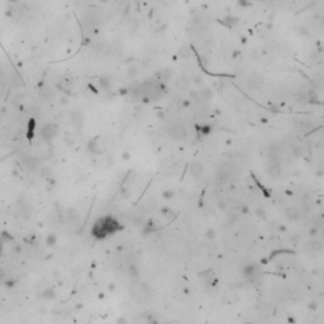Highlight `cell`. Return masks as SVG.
<instances>
[{
  "mask_svg": "<svg viewBox=\"0 0 324 324\" xmlns=\"http://www.w3.org/2000/svg\"><path fill=\"white\" fill-rule=\"evenodd\" d=\"M101 2H108V0H101Z\"/></svg>",
  "mask_w": 324,
  "mask_h": 324,
  "instance_id": "cell-6",
  "label": "cell"
},
{
  "mask_svg": "<svg viewBox=\"0 0 324 324\" xmlns=\"http://www.w3.org/2000/svg\"><path fill=\"white\" fill-rule=\"evenodd\" d=\"M286 215H288L289 219L295 220V219L299 218V212L296 210V209H294V208H290V209H288V210H286Z\"/></svg>",
  "mask_w": 324,
  "mask_h": 324,
  "instance_id": "cell-5",
  "label": "cell"
},
{
  "mask_svg": "<svg viewBox=\"0 0 324 324\" xmlns=\"http://www.w3.org/2000/svg\"><path fill=\"white\" fill-rule=\"evenodd\" d=\"M203 172H204L203 165H200V163H198V162L190 165V174H191V175H194V176H200Z\"/></svg>",
  "mask_w": 324,
  "mask_h": 324,
  "instance_id": "cell-4",
  "label": "cell"
},
{
  "mask_svg": "<svg viewBox=\"0 0 324 324\" xmlns=\"http://www.w3.org/2000/svg\"><path fill=\"white\" fill-rule=\"evenodd\" d=\"M167 133H168V136H170L171 138H174V139H181V138H184V136H185V129H184V127H182L181 124H174V125H171V127L167 129Z\"/></svg>",
  "mask_w": 324,
  "mask_h": 324,
  "instance_id": "cell-2",
  "label": "cell"
},
{
  "mask_svg": "<svg viewBox=\"0 0 324 324\" xmlns=\"http://www.w3.org/2000/svg\"><path fill=\"white\" fill-rule=\"evenodd\" d=\"M119 222L115 220L113 217H104L101 219H99L96 223H95L91 228V234L95 238H105L113 233H115L120 229Z\"/></svg>",
  "mask_w": 324,
  "mask_h": 324,
  "instance_id": "cell-1",
  "label": "cell"
},
{
  "mask_svg": "<svg viewBox=\"0 0 324 324\" xmlns=\"http://www.w3.org/2000/svg\"><path fill=\"white\" fill-rule=\"evenodd\" d=\"M41 134H42V137H43L46 141H49V139H52V138L57 134V128H56V125H53V124L43 125V128L41 129Z\"/></svg>",
  "mask_w": 324,
  "mask_h": 324,
  "instance_id": "cell-3",
  "label": "cell"
}]
</instances>
